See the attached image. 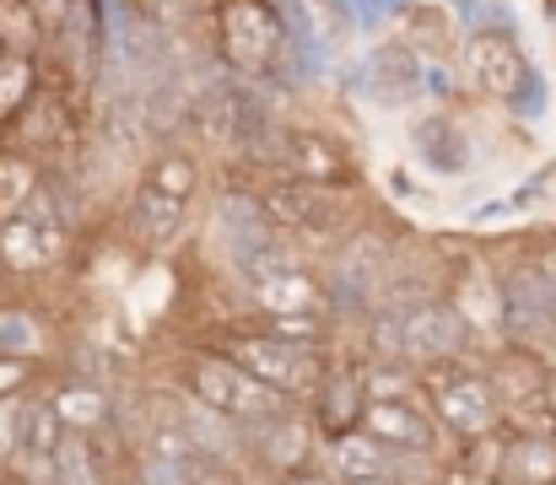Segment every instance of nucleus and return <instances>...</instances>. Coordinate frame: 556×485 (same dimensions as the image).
<instances>
[{"label":"nucleus","mask_w":556,"mask_h":485,"mask_svg":"<svg viewBox=\"0 0 556 485\" xmlns=\"http://www.w3.org/2000/svg\"><path fill=\"white\" fill-rule=\"evenodd\" d=\"M465 345H470V319H465L459 303L427 297V303L405 308V361H410V367L438 372V367L459 361Z\"/></svg>","instance_id":"1a4fd4ad"},{"label":"nucleus","mask_w":556,"mask_h":485,"mask_svg":"<svg viewBox=\"0 0 556 485\" xmlns=\"http://www.w3.org/2000/svg\"><path fill=\"white\" fill-rule=\"evenodd\" d=\"M497 323L508 329L514 345H535L556 334V270L552 265H514L497 281Z\"/></svg>","instance_id":"0eeeda50"},{"label":"nucleus","mask_w":556,"mask_h":485,"mask_svg":"<svg viewBox=\"0 0 556 485\" xmlns=\"http://www.w3.org/2000/svg\"><path fill=\"white\" fill-rule=\"evenodd\" d=\"M363 378H368V399H405L410 394V378L400 361H372Z\"/></svg>","instance_id":"7c9ffc66"},{"label":"nucleus","mask_w":556,"mask_h":485,"mask_svg":"<svg viewBox=\"0 0 556 485\" xmlns=\"http://www.w3.org/2000/svg\"><path fill=\"white\" fill-rule=\"evenodd\" d=\"M389 276H394V254H389L383 238H372V232L346 238V243L336 248L330 270L319 276V281H325V308H330V319H372L378 303H383Z\"/></svg>","instance_id":"39448f33"},{"label":"nucleus","mask_w":556,"mask_h":485,"mask_svg":"<svg viewBox=\"0 0 556 485\" xmlns=\"http://www.w3.org/2000/svg\"><path fill=\"white\" fill-rule=\"evenodd\" d=\"M243 372H254L260 383H270L276 394H314L325 378H319V345H292V340H281V334H270V329H260V334H232L227 345H222Z\"/></svg>","instance_id":"423d86ee"},{"label":"nucleus","mask_w":556,"mask_h":485,"mask_svg":"<svg viewBox=\"0 0 556 485\" xmlns=\"http://www.w3.org/2000/svg\"><path fill=\"white\" fill-rule=\"evenodd\" d=\"M546 16H552V22H556V0H546Z\"/></svg>","instance_id":"a19ab883"},{"label":"nucleus","mask_w":556,"mask_h":485,"mask_svg":"<svg viewBox=\"0 0 556 485\" xmlns=\"http://www.w3.org/2000/svg\"><path fill=\"white\" fill-rule=\"evenodd\" d=\"M38 98V71L27 54H5L0 60V119H11L16 109H27Z\"/></svg>","instance_id":"393cba45"},{"label":"nucleus","mask_w":556,"mask_h":485,"mask_svg":"<svg viewBox=\"0 0 556 485\" xmlns=\"http://www.w3.org/2000/svg\"><path fill=\"white\" fill-rule=\"evenodd\" d=\"M352 485H405V481H394V475H378V481H352Z\"/></svg>","instance_id":"58836bf2"},{"label":"nucleus","mask_w":556,"mask_h":485,"mask_svg":"<svg viewBox=\"0 0 556 485\" xmlns=\"http://www.w3.org/2000/svg\"><path fill=\"white\" fill-rule=\"evenodd\" d=\"M0 43L5 54H27V60L43 49V27L27 0H0Z\"/></svg>","instance_id":"b1692460"},{"label":"nucleus","mask_w":556,"mask_h":485,"mask_svg":"<svg viewBox=\"0 0 556 485\" xmlns=\"http://www.w3.org/2000/svg\"><path fill=\"white\" fill-rule=\"evenodd\" d=\"M254 303H260L270 319H287V314H330V308H325V281H314L303 265L287 270V276H276V281H265V286H254Z\"/></svg>","instance_id":"aec40b11"},{"label":"nucleus","mask_w":556,"mask_h":485,"mask_svg":"<svg viewBox=\"0 0 556 485\" xmlns=\"http://www.w3.org/2000/svg\"><path fill=\"white\" fill-rule=\"evenodd\" d=\"M65 416H60V405L54 399H27V459H54V448L65 443Z\"/></svg>","instance_id":"5701e85b"},{"label":"nucleus","mask_w":556,"mask_h":485,"mask_svg":"<svg viewBox=\"0 0 556 485\" xmlns=\"http://www.w3.org/2000/svg\"><path fill=\"white\" fill-rule=\"evenodd\" d=\"M141 485H194V464L147 454V459H141Z\"/></svg>","instance_id":"2f4dec72"},{"label":"nucleus","mask_w":556,"mask_h":485,"mask_svg":"<svg viewBox=\"0 0 556 485\" xmlns=\"http://www.w3.org/2000/svg\"><path fill=\"white\" fill-rule=\"evenodd\" d=\"M546 109H552V87H546V71H541V65H530V71H525V81H519V87H514V98H508V114H514V119H530V125H535V119H546Z\"/></svg>","instance_id":"a878e982"},{"label":"nucleus","mask_w":556,"mask_h":485,"mask_svg":"<svg viewBox=\"0 0 556 485\" xmlns=\"http://www.w3.org/2000/svg\"><path fill=\"white\" fill-rule=\"evenodd\" d=\"M174 416H179V432L189 437L194 459L232 464V459H238V448L249 443V432H243L232 416H222V410H211V405H200V399H185Z\"/></svg>","instance_id":"dca6fc26"},{"label":"nucleus","mask_w":556,"mask_h":485,"mask_svg":"<svg viewBox=\"0 0 556 485\" xmlns=\"http://www.w3.org/2000/svg\"><path fill=\"white\" fill-rule=\"evenodd\" d=\"M27 454V399H0V464Z\"/></svg>","instance_id":"cd10ccee"},{"label":"nucleus","mask_w":556,"mask_h":485,"mask_svg":"<svg viewBox=\"0 0 556 485\" xmlns=\"http://www.w3.org/2000/svg\"><path fill=\"white\" fill-rule=\"evenodd\" d=\"M503 485H556V437H514L503 448Z\"/></svg>","instance_id":"412c9836"},{"label":"nucleus","mask_w":556,"mask_h":485,"mask_svg":"<svg viewBox=\"0 0 556 485\" xmlns=\"http://www.w3.org/2000/svg\"><path fill=\"white\" fill-rule=\"evenodd\" d=\"M27 5H33L38 27H43V43H60V38L71 33V22H76V5H81V0H27Z\"/></svg>","instance_id":"c756f323"},{"label":"nucleus","mask_w":556,"mask_h":485,"mask_svg":"<svg viewBox=\"0 0 556 485\" xmlns=\"http://www.w3.org/2000/svg\"><path fill=\"white\" fill-rule=\"evenodd\" d=\"M38 345H43V334L27 314H0V356H33Z\"/></svg>","instance_id":"c85d7f7f"},{"label":"nucleus","mask_w":556,"mask_h":485,"mask_svg":"<svg viewBox=\"0 0 556 485\" xmlns=\"http://www.w3.org/2000/svg\"><path fill=\"white\" fill-rule=\"evenodd\" d=\"M346 11H352V22H357L363 33H372V27L383 22V0H346Z\"/></svg>","instance_id":"c9c22d12"},{"label":"nucleus","mask_w":556,"mask_h":485,"mask_svg":"<svg viewBox=\"0 0 556 485\" xmlns=\"http://www.w3.org/2000/svg\"><path fill=\"white\" fill-rule=\"evenodd\" d=\"M49 481L54 485H109L98 470V448L87 443V432H65V443L49 459Z\"/></svg>","instance_id":"4be33fe9"},{"label":"nucleus","mask_w":556,"mask_h":485,"mask_svg":"<svg viewBox=\"0 0 556 485\" xmlns=\"http://www.w3.org/2000/svg\"><path fill=\"white\" fill-rule=\"evenodd\" d=\"M185 388H189V399H200V405L232 416L243 432H254V426L287 416V394H276L270 383H260L254 372H243L227 350H200V356H189Z\"/></svg>","instance_id":"f03ea898"},{"label":"nucleus","mask_w":556,"mask_h":485,"mask_svg":"<svg viewBox=\"0 0 556 485\" xmlns=\"http://www.w3.org/2000/svg\"><path fill=\"white\" fill-rule=\"evenodd\" d=\"M410 146H416V162H421L427 173H438V178H459V173L476 167V152H470V141H465V130H459L454 114L421 119V125L410 130Z\"/></svg>","instance_id":"f3484780"},{"label":"nucleus","mask_w":556,"mask_h":485,"mask_svg":"<svg viewBox=\"0 0 556 485\" xmlns=\"http://www.w3.org/2000/svg\"><path fill=\"white\" fill-rule=\"evenodd\" d=\"M363 432L394 448L400 459H432L438 454V416L421 410L416 399H368Z\"/></svg>","instance_id":"ddd939ff"},{"label":"nucleus","mask_w":556,"mask_h":485,"mask_svg":"<svg viewBox=\"0 0 556 485\" xmlns=\"http://www.w3.org/2000/svg\"><path fill=\"white\" fill-rule=\"evenodd\" d=\"M427 92L448 103V98H454V71H448V65H438V60H427Z\"/></svg>","instance_id":"f704fd0d"},{"label":"nucleus","mask_w":556,"mask_h":485,"mask_svg":"<svg viewBox=\"0 0 556 485\" xmlns=\"http://www.w3.org/2000/svg\"><path fill=\"white\" fill-rule=\"evenodd\" d=\"M525 71H530V60H525V49H519V38H514L508 27L470 33V43H465V81H470L481 98L508 103L514 87L525 81Z\"/></svg>","instance_id":"f8f14e48"},{"label":"nucleus","mask_w":556,"mask_h":485,"mask_svg":"<svg viewBox=\"0 0 556 485\" xmlns=\"http://www.w3.org/2000/svg\"><path fill=\"white\" fill-rule=\"evenodd\" d=\"M194 189H200V167L185 152H168L147 167V178L136 183V200H130V232H136L141 248H174L179 243Z\"/></svg>","instance_id":"7ed1b4c3"},{"label":"nucleus","mask_w":556,"mask_h":485,"mask_svg":"<svg viewBox=\"0 0 556 485\" xmlns=\"http://www.w3.org/2000/svg\"><path fill=\"white\" fill-rule=\"evenodd\" d=\"M27 356H0V399H11V388H22L27 383Z\"/></svg>","instance_id":"72a5a7b5"},{"label":"nucleus","mask_w":556,"mask_h":485,"mask_svg":"<svg viewBox=\"0 0 556 485\" xmlns=\"http://www.w3.org/2000/svg\"><path fill=\"white\" fill-rule=\"evenodd\" d=\"M216 232H222L227 265L238 270V281H243L249 292L303 265L298 248H292V232L276 227V216L265 210L260 194H243V189L222 194V200H216Z\"/></svg>","instance_id":"f257e3e1"},{"label":"nucleus","mask_w":556,"mask_h":485,"mask_svg":"<svg viewBox=\"0 0 556 485\" xmlns=\"http://www.w3.org/2000/svg\"><path fill=\"white\" fill-rule=\"evenodd\" d=\"M556 183V162H541L525 183H519V194H508V210H525V205H535V200H546V189Z\"/></svg>","instance_id":"473e14b6"},{"label":"nucleus","mask_w":556,"mask_h":485,"mask_svg":"<svg viewBox=\"0 0 556 485\" xmlns=\"http://www.w3.org/2000/svg\"><path fill=\"white\" fill-rule=\"evenodd\" d=\"M546 416H552V426H556V372L546 378Z\"/></svg>","instance_id":"4c0bfd02"},{"label":"nucleus","mask_w":556,"mask_h":485,"mask_svg":"<svg viewBox=\"0 0 556 485\" xmlns=\"http://www.w3.org/2000/svg\"><path fill=\"white\" fill-rule=\"evenodd\" d=\"M43 189H33L16 210H5V221H0V265L11 270V276H33V270H43V265H54V254H60V216L54 210H43Z\"/></svg>","instance_id":"9d476101"},{"label":"nucleus","mask_w":556,"mask_h":485,"mask_svg":"<svg viewBox=\"0 0 556 485\" xmlns=\"http://www.w3.org/2000/svg\"><path fill=\"white\" fill-rule=\"evenodd\" d=\"M260 200H265V210L276 216V227L281 232H336L341 227V216H346V205H341V194H336V183H319V178H276V183H265L260 189Z\"/></svg>","instance_id":"9b49d317"},{"label":"nucleus","mask_w":556,"mask_h":485,"mask_svg":"<svg viewBox=\"0 0 556 485\" xmlns=\"http://www.w3.org/2000/svg\"><path fill=\"white\" fill-rule=\"evenodd\" d=\"M54 405H60V416H65L71 432H87V426H103L109 421V399L92 394V388H65Z\"/></svg>","instance_id":"bb28decb"},{"label":"nucleus","mask_w":556,"mask_h":485,"mask_svg":"<svg viewBox=\"0 0 556 485\" xmlns=\"http://www.w3.org/2000/svg\"><path fill=\"white\" fill-rule=\"evenodd\" d=\"M222 54H227V71L243 81H260V76L292 65L287 11L270 0H227L222 5Z\"/></svg>","instance_id":"20e7f679"},{"label":"nucleus","mask_w":556,"mask_h":485,"mask_svg":"<svg viewBox=\"0 0 556 485\" xmlns=\"http://www.w3.org/2000/svg\"><path fill=\"white\" fill-rule=\"evenodd\" d=\"M427 399H432V416H438V426H448L454 437H465V443H481V437H492L497 426H503V399H497V388L486 383V378H476V372H432L427 378Z\"/></svg>","instance_id":"6e6552de"},{"label":"nucleus","mask_w":556,"mask_h":485,"mask_svg":"<svg viewBox=\"0 0 556 485\" xmlns=\"http://www.w3.org/2000/svg\"><path fill=\"white\" fill-rule=\"evenodd\" d=\"M400 5H405V0H383V11H400Z\"/></svg>","instance_id":"ea45409f"},{"label":"nucleus","mask_w":556,"mask_h":485,"mask_svg":"<svg viewBox=\"0 0 556 485\" xmlns=\"http://www.w3.org/2000/svg\"><path fill=\"white\" fill-rule=\"evenodd\" d=\"M43 485H54V481H43Z\"/></svg>","instance_id":"79ce46f5"},{"label":"nucleus","mask_w":556,"mask_h":485,"mask_svg":"<svg viewBox=\"0 0 556 485\" xmlns=\"http://www.w3.org/2000/svg\"><path fill=\"white\" fill-rule=\"evenodd\" d=\"M314 426H319V421L287 410V416L254 426V432H249V448H254V459H260L265 470H276V475H298V470H314V443H319Z\"/></svg>","instance_id":"2eb2a0df"},{"label":"nucleus","mask_w":556,"mask_h":485,"mask_svg":"<svg viewBox=\"0 0 556 485\" xmlns=\"http://www.w3.org/2000/svg\"><path fill=\"white\" fill-rule=\"evenodd\" d=\"M330 470L341 481H378V475H394L400 481V464H394V448H383L378 437H368L363 426L357 432H341L330 437Z\"/></svg>","instance_id":"6ab92c4d"},{"label":"nucleus","mask_w":556,"mask_h":485,"mask_svg":"<svg viewBox=\"0 0 556 485\" xmlns=\"http://www.w3.org/2000/svg\"><path fill=\"white\" fill-rule=\"evenodd\" d=\"M363 410H368V378H363L357 367H346V372H336V378L319 383V410H314V421H319L330 437L357 432V426H363Z\"/></svg>","instance_id":"a211bd4d"},{"label":"nucleus","mask_w":556,"mask_h":485,"mask_svg":"<svg viewBox=\"0 0 556 485\" xmlns=\"http://www.w3.org/2000/svg\"><path fill=\"white\" fill-rule=\"evenodd\" d=\"M287 485H346L341 475H325V470H298V475H287Z\"/></svg>","instance_id":"e433bc0d"},{"label":"nucleus","mask_w":556,"mask_h":485,"mask_svg":"<svg viewBox=\"0 0 556 485\" xmlns=\"http://www.w3.org/2000/svg\"><path fill=\"white\" fill-rule=\"evenodd\" d=\"M357 92L378 109H405L427 92V60H416L405 43H383L357 65Z\"/></svg>","instance_id":"4468645a"}]
</instances>
